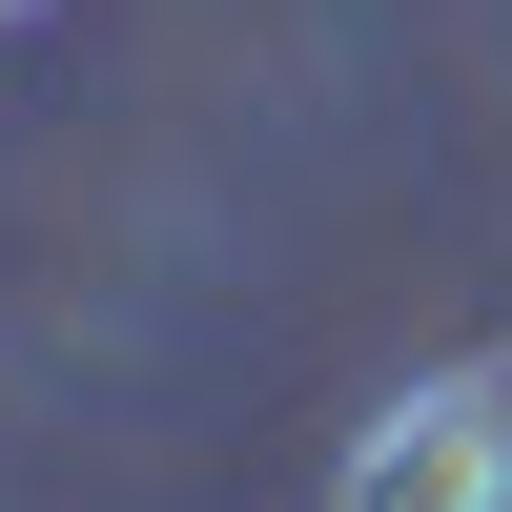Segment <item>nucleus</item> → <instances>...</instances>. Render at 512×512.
I'll return each instance as SVG.
<instances>
[{"instance_id": "nucleus-1", "label": "nucleus", "mask_w": 512, "mask_h": 512, "mask_svg": "<svg viewBox=\"0 0 512 512\" xmlns=\"http://www.w3.org/2000/svg\"><path fill=\"white\" fill-rule=\"evenodd\" d=\"M328 512H512V349H451L328 451Z\"/></svg>"}, {"instance_id": "nucleus-2", "label": "nucleus", "mask_w": 512, "mask_h": 512, "mask_svg": "<svg viewBox=\"0 0 512 512\" xmlns=\"http://www.w3.org/2000/svg\"><path fill=\"white\" fill-rule=\"evenodd\" d=\"M0 21H41V0H0Z\"/></svg>"}]
</instances>
